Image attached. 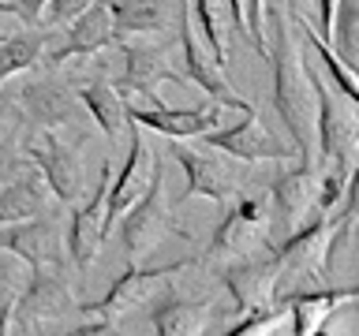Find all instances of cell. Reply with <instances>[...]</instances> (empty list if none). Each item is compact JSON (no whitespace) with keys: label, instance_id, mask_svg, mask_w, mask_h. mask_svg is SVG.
Returning <instances> with one entry per match:
<instances>
[{"label":"cell","instance_id":"7402d4cb","mask_svg":"<svg viewBox=\"0 0 359 336\" xmlns=\"http://www.w3.org/2000/svg\"><path fill=\"white\" fill-rule=\"evenodd\" d=\"M359 299V288H322L307 291V295H292L288 302V318H292V336H314L322 332L337 310H344L348 302Z\"/></svg>","mask_w":359,"mask_h":336},{"label":"cell","instance_id":"8992f818","mask_svg":"<svg viewBox=\"0 0 359 336\" xmlns=\"http://www.w3.org/2000/svg\"><path fill=\"white\" fill-rule=\"evenodd\" d=\"M22 157L38 168L45 187L53 190V198L60 202H75L86 190V176H83V161L67 142H60V134L53 127H27L19 139Z\"/></svg>","mask_w":359,"mask_h":336},{"label":"cell","instance_id":"7a4b0ae2","mask_svg":"<svg viewBox=\"0 0 359 336\" xmlns=\"http://www.w3.org/2000/svg\"><path fill=\"white\" fill-rule=\"evenodd\" d=\"M269 209L273 202L269 195H255V198H236L229 206V217L217 224L213 239L202 254V265L210 269H229L236 262H247V258H258L269 251Z\"/></svg>","mask_w":359,"mask_h":336},{"label":"cell","instance_id":"6da1fadb","mask_svg":"<svg viewBox=\"0 0 359 336\" xmlns=\"http://www.w3.org/2000/svg\"><path fill=\"white\" fill-rule=\"evenodd\" d=\"M266 19H273L277 27L273 49H269V60H273V108L292 134L299 164L314 168L318 164V75L307 64V49H303L296 34L292 11L280 4V8H269Z\"/></svg>","mask_w":359,"mask_h":336},{"label":"cell","instance_id":"3957f363","mask_svg":"<svg viewBox=\"0 0 359 336\" xmlns=\"http://www.w3.org/2000/svg\"><path fill=\"white\" fill-rule=\"evenodd\" d=\"M116 228H120V243H123V258H128V265H142L146 258H150L157 246L168 239V235L187 239V232L172 220V209H168L161 161H157V168H154V179H150V187H146V195L116 220Z\"/></svg>","mask_w":359,"mask_h":336},{"label":"cell","instance_id":"484cf974","mask_svg":"<svg viewBox=\"0 0 359 336\" xmlns=\"http://www.w3.org/2000/svg\"><path fill=\"white\" fill-rule=\"evenodd\" d=\"M187 4H191V19L198 22L195 30H202V38H206V49L229 71V34H224V19H221L217 0H187Z\"/></svg>","mask_w":359,"mask_h":336},{"label":"cell","instance_id":"277c9868","mask_svg":"<svg viewBox=\"0 0 359 336\" xmlns=\"http://www.w3.org/2000/svg\"><path fill=\"white\" fill-rule=\"evenodd\" d=\"M168 157H172L187 176V187H184V195H180V202L210 198V202H217V206H232V202L240 198L243 176H240V168L232 164L229 153L210 150V146H202V142L187 146L180 139H168Z\"/></svg>","mask_w":359,"mask_h":336},{"label":"cell","instance_id":"83f0119b","mask_svg":"<svg viewBox=\"0 0 359 336\" xmlns=\"http://www.w3.org/2000/svg\"><path fill=\"white\" fill-rule=\"evenodd\" d=\"M330 45H333V52L341 56L348 67L359 71V0H341V4H337Z\"/></svg>","mask_w":359,"mask_h":336},{"label":"cell","instance_id":"cb8c5ba5","mask_svg":"<svg viewBox=\"0 0 359 336\" xmlns=\"http://www.w3.org/2000/svg\"><path fill=\"white\" fill-rule=\"evenodd\" d=\"M45 45H49V30L45 27H27V30H15V34H4V38H0V86H4L11 75L38 67L41 56H45Z\"/></svg>","mask_w":359,"mask_h":336},{"label":"cell","instance_id":"d590c367","mask_svg":"<svg viewBox=\"0 0 359 336\" xmlns=\"http://www.w3.org/2000/svg\"><path fill=\"white\" fill-rule=\"evenodd\" d=\"M0 38H4V34H0Z\"/></svg>","mask_w":359,"mask_h":336},{"label":"cell","instance_id":"4316f807","mask_svg":"<svg viewBox=\"0 0 359 336\" xmlns=\"http://www.w3.org/2000/svg\"><path fill=\"white\" fill-rule=\"evenodd\" d=\"M27 276H30V269H22L19 258H0V336H11Z\"/></svg>","mask_w":359,"mask_h":336},{"label":"cell","instance_id":"5bb4252c","mask_svg":"<svg viewBox=\"0 0 359 336\" xmlns=\"http://www.w3.org/2000/svg\"><path fill=\"white\" fill-rule=\"evenodd\" d=\"M128 120L139 123V127H150L165 139H202V134L224 127V105L217 101H206L198 108H172V105H128Z\"/></svg>","mask_w":359,"mask_h":336},{"label":"cell","instance_id":"9a60e30c","mask_svg":"<svg viewBox=\"0 0 359 336\" xmlns=\"http://www.w3.org/2000/svg\"><path fill=\"white\" fill-rule=\"evenodd\" d=\"M221 280H224V288H229V295H232V302H236V310H240V314L269 310V302L277 299L280 284H285V280H280V265H277L273 251L221 269Z\"/></svg>","mask_w":359,"mask_h":336},{"label":"cell","instance_id":"e575fe53","mask_svg":"<svg viewBox=\"0 0 359 336\" xmlns=\"http://www.w3.org/2000/svg\"><path fill=\"white\" fill-rule=\"evenodd\" d=\"M314 336H330V332H314Z\"/></svg>","mask_w":359,"mask_h":336},{"label":"cell","instance_id":"836d02e7","mask_svg":"<svg viewBox=\"0 0 359 336\" xmlns=\"http://www.w3.org/2000/svg\"><path fill=\"white\" fill-rule=\"evenodd\" d=\"M15 112V90H0V120Z\"/></svg>","mask_w":359,"mask_h":336},{"label":"cell","instance_id":"d6a6232c","mask_svg":"<svg viewBox=\"0 0 359 336\" xmlns=\"http://www.w3.org/2000/svg\"><path fill=\"white\" fill-rule=\"evenodd\" d=\"M64 336H123L112 321L105 318H94V321H86V325H75V329H67Z\"/></svg>","mask_w":359,"mask_h":336},{"label":"cell","instance_id":"f1b7e54d","mask_svg":"<svg viewBox=\"0 0 359 336\" xmlns=\"http://www.w3.org/2000/svg\"><path fill=\"white\" fill-rule=\"evenodd\" d=\"M288 321V302L280 299L269 310H255V314H240V321L232 329H224V336H269L273 329Z\"/></svg>","mask_w":359,"mask_h":336},{"label":"cell","instance_id":"2e32d148","mask_svg":"<svg viewBox=\"0 0 359 336\" xmlns=\"http://www.w3.org/2000/svg\"><path fill=\"white\" fill-rule=\"evenodd\" d=\"M64 30V38L56 45H45V56L41 64H60V60H72V56H94L109 45H116V27H112V11H109V0H94L83 15H75Z\"/></svg>","mask_w":359,"mask_h":336},{"label":"cell","instance_id":"1f68e13d","mask_svg":"<svg viewBox=\"0 0 359 336\" xmlns=\"http://www.w3.org/2000/svg\"><path fill=\"white\" fill-rule=\"evenodd\" d=\"M27 164H30V161L22 157L19 142L8 139V134H0V183H4V179H11L15 172H22Z\"/></svg>","mask_w":359,"mask_h":336},{"label":"cell","instance_id":"30bf717a","mask_svg":"<svg viewBox=\"0 0 359 336\" xmlns=\"http://www.w3.org/2000/svg\"><path fill=\"white\" fill-rule=\"evenodd\" d=\"M157 161H161V157H157L150 146L142 142L139 123L128 120V161H123L120 176L109 179V195H105V220H101V235H105V239H109L112 232H116V220L146 195V187H150V179H154Z\"/></svg>","mask_w":359,"mask_h":336},{"label":"cell","instance_id":"603a6c76","mask_svg":"<svg viewBox=\"0 0 359 336\" xmlns=\"http://www.w3.org/2000/svg\"><path fill=\"white\" fill-rule=\"evenodd\" d=\"M75 97H79V105H83L86 116L105 131V139L120 142V134L128 131V105H123L116 83H109L105 75H94V78H86V83L75 86Z\"/></svg>","mask_w":359,"mask_h":336},{"label":"cell","instance_id":"4fadbf2b","mask_svg":"<svg viewBox=\"0 0 359 336\" xmlns=\"http://www.w3.org/2000/svg\"><path fill=\"white\" fill-rule=\"evenodd\" d=\"M15 108H22V116L30 120V127H64V123L83 120L86 112L79 105L75 90L64 86L53 75H34L15 90Z\"/></svg>","mask_w":359,"mask_h":336},{"label":"cell","instance_id":"7c38bea8","mask_svg":"<svg viewBox=\"0 0 359 336\" xmlns=\"http://www.w3.org/2000/svg\"><path fill=\"white\" fill-rule=\"evenodd\" d=\"M0 251H8L11 258H19L27 269H41V265H72L67 262V243L60 224L41 217L19 220V224H4L0 228Z\"/></svg>","mask_w":359,"mask_h":336},{"label":"cell","instance_id":"5b68a950","mask_svg":"<svg viewBox=\"0 0 359 336\" xmlns=\"http://www.w3.org/2000/svg\"><path fill=\"white\" fill-rule=\"evenodd\" d=\"M333 235H337V213L314 217L288 235L280 246H273L280 280H299V284H330V262H333Z\"/></svg>","mask_w":359,"mask_h":336},{"label":"cell","instance_id":"e0dca14e","mask_svg":"<svg viewBox=\"0 0 359 336\" xmlns=\"http://www.w3.org/2000/svg\"><path fill=\"white\" fill-rule=\"evenodd\" d=\"M109 179H112V164L105 161L101 164V176H97V187L86 202H79L67 217V232H64V243H67V262L75 269H86L90 262L97 258L101 243V220H105V195H109Z\"/></svg>","mask_w":359,"mask_h":336},{"label":"cell","instance_id":"ac0fdd59","mask_svg":"<svg viewBox=\"0 0 359 336\" xmlns=\"http://www.w3.org/2000/svg\"><path fill=\"white\" fill-rule=\"evenodd\" d=\"M67 310H75V295H72V284H67L64 269L60 265L30 269L27 288H22V295H19L15 321H22V325L60 321Z\"/></svg>","mask_w":359,"mask_h":336},{"label":"cell","instance_id":"ba28073f","mask_svg":"<svg viewBox=\"0 0 359 336\" xmlns=\"http://www.w3.org/2000/svg\"><path fill=\"white\" fill-rule=\"evenodd\" d=\"M180 56H184V60H180L184 64V78H191L210 101H217V105H224V108H236V112L255 108L251 101H243L240 94H236V86L229 83V71H224V67L213 60V52L198 41L187 0L180 4Z\"/></svg>","mask_w":359,"mask_h":336},{"label":"cell","instance_id":"4dcf8cb0","mask_svg":"<svg viewBox=\"0 0 359 336\" xmlns=\"http://www.w3.org/2000/svg\"><path fill=\"white\" fill-rule=\"evenodd\" d=\"M45 4L49 0H0V11H8V15H15L22 27H41L45 19Z\"/></svg>","mask_w":359,"mask_h":336},{"label":"cell","instance_id":"8fae6325","mask_svg":"<svg viewBox=\"0 0 359 336\" xmlns=\"http://www.w3.org/2000/svg\"><path fill=\"white\" fill-rule=\"evenodd\" d=\"M195 262L198 258H184V262H168V265H128V273H120L116 284H112L97 302H86L83 310L90 318H105V321L123 318L128 310L142 307L154 291H161L176 273H184V269H191Z\"/></svg>","mask_w":359,"mask_h":336},{"label":"cell","instance_id":"44dd1931","mask_svg":"<svg viewBox=\"0 0 359 336\" xmlns=\"http://www.w3.org/2000/svg\"><path fill=\"white\" fill-rule=\"evenodd\" d=\"M49 198H53V190L45 187L41 172L34 164H27L22 172H15L11 179L0 183V228H4V224L41 217V213L49 209Z\"/></svg>","mask_w":359,"mask_h":336},{"label":"cell","instance_id":"d6986e66","mask_svg":"<svg viewBox=\"0 0 359 336\" xmlns=\"http://www.w3.org/2000/svg\"><path fill=\"white\" fill-rule=\"evenodd\" d=\"M269 202L273 209H280V220L292 232L314 220V213H322V164H296L292 172L277 176L269 187Z\"/></svg>","mask_w":359,"mask_h":336},{"label":"cell","instance_id":"ffe728a7","mask_svg":"<svg viewBox=\"0 0 359 336\" xmlns=\"http://www.w3.org/2000/svg\"><path fill=\"white\" fill-rule=\"evenodd\" d=\"M217 307L210 299H180L172 288H161V302L154 307V336H206Z\"/></svg>","mask_w":359,"mask_h":336},{"label":"cell","instance_id":"9c48e42d","mask_svg":"<svg viewBox=\"0 0 359 336\" xmlns=\"http://www.w3.org/2000/svg\"><path fill=\"white\" fill-rule=\"evenodd\" d=\"M198 142L210 146V150L229 153L232 161H240V164H255V161H299L296 146H285L280 139H273V131L258 120L255 108H247L243 120L224 123V127L202 134Z\"/></svg>","mask_w":359,"mask_h":336},{"label":"cell","instance_id":"52a82bcc","mask_svg":"<svg viewBox=\"0 0 359 336\" xmlns=\"http://www.w3.org/2000/svg\"><path fill=\"white\" fill-rule=\"evenodd\" d=\"M318 161L355 172L359 164V105L318 78Z\"/></svg>","mask_w":359,"mask_h":336},{"label":"cell","instance_id":"f546056e","mask_svg":"<svg viewBox=\"0 0 359 336\" xmlns=\"http://www.w3.org/2000/svg\"><path fill=\"white\" fill-rule=\"evenodd\" d=\"M94 4V0H49L45 4V19H41V27L45 30H56V27H67L75 15H83V11Z\"/></svg>","mask_w":359,"mask_h":336},{"label":"cell","instance_id":"d4e9b609","mask_svg":"<svg viewBox=\"0 0 359 336\" xmlns=\"http://www.w3.org/2000/svg\"><path fill=\"white\" fill-rule=\"evenodd\" d=\"M109 11L116 38H150L168 19L165 0H109Z\"/></svg>","mask_w":359,"mask_h":336}]
</instances>
